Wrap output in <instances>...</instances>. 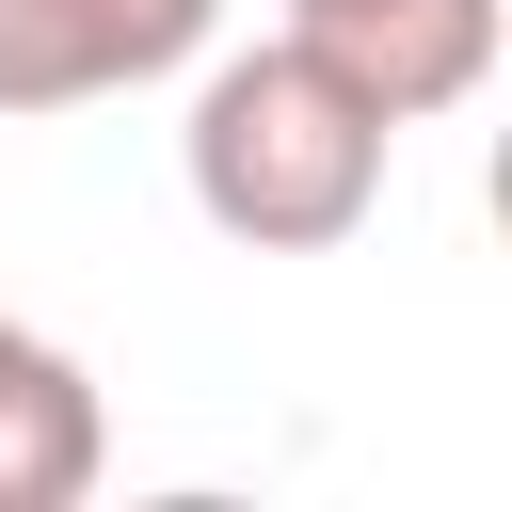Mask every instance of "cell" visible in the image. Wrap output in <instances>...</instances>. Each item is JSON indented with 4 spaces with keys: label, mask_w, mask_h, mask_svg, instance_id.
<instances>
[{
    "label": "cell",
    "mask_w": 512,
    "mask_h": 512,
    "mask_svg": "<svg viewBox=\"0 0 512 512\" xmlns=\"http://www.w3.org/2000/svg\"><path fill=\"white\" fill-rule=\"evenodd\" d=\"M192 64H208V48H192ZM384 160H400V128H384L304 32L224 48V64L192 80V128H176V176H192V208H208L240 256H336V240L384 208Z\"/></svg>",
    "instance_id": "6da1fadb"
},
{
    "label": "cell",
    "mask_w": 512,
    "mask_h": 512,
    "mask_svg": "<svg viewBox=\"0 0 512 512\" xmlns=\"http://www.w3.org/2000/svg\"><path fill=\"white\" fill-rule=\"evenodd\" d=\"M288 32L384 112V128H432L496 80V0H288Z\"/></svg>",
    "instance_id": "3957f363"
},
{
    "label": "cell",
    "mask_w": 512,
    "mask_h": 512,
    "mask_svg": "<svg viewBox=\"0 0 512 512\" xmlns=\"http://www.w3.org/2000/svg\"><path fill=\"white\" fill-rule=\"evenodd\" d=\"M96 384H80V352H48L32 320H0V512H64V496H96Z\"/></svg>",
    "instance_id": "277c9868"
},
{
    "label": "cell",
    "mask_w": 512,
    "mask_h": 512,
    "mask_svg": "<svg viewBox=\"0 0 512 512\" xmlns=\"http://www.w3.org/2000/svg\"><path fill=\"white\" fill-rule=\"evenodd\" d=\"M224 32V0H0V112H96L176 80Z\"/></svg>",
    "instance_id": "7a4b0ae2"
}]
</instances>
